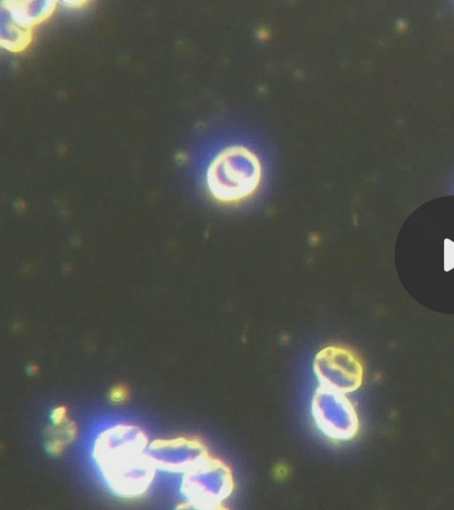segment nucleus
<instances>
[{
	"label": "nucleus",
	"mask_w": 454,
	"mask_h": 510,
	"mask_svg": "<svg viewBox=\"0 0 454 510\" xmlns=\"http://www.w3.org/2000/svg\"><path fill=\"white\" fill-rule=\"evenodd\" d=\"M263 169L259 156L249 147L232 145L220 150L206 171V185L218 203L236 205L259 189Z\"/></svg>",
	"instance_id": "obj_1"
},
{
	"label": "nucleus",
	"mask_w": 454,
	"mask_h": 510,
	"mask_svg": "<svg viewBox=\"0 0 454 510\" xmlns=\"http://www.w3.org/2000/svg\"><path fill=\"white\" fill-rule=\"evenodd\" d=\"M317 429L334 442L350 441L359 431V419L348 394L319 386L311 402Z\"/></svg>",
	"instance_id": "obj_2"
},
{
	"label": "nucleus",
	"mask_w": 454,
	"mask_h": 510,
	"mask_svg": "<svg viewBox=\"0 0 454 510\" xmlns=\"http://www.w3.org/2000/svg\"><path fill=\"white\" fill-rule=\"evenodd\" d=\"M313 369L319 386L344 394L359 388L364 367L356 354L340 344H329L315 356Z\"/></svg>",
	"instance_id": "obj_3"
},
{
	"label": "nucleus",
	"mask_w": 454,
	"mask_h": 510,
	"mask_svg": "<svg viewBox=\"0 0 454 510\" xmlns=\"http://www.w3.org/2000/svg\"><path fill=\"white\" fill-rule=\"evenodd\" d=\"M234 480L231 468L209 455L186 471L184 490L196 503L219 505L232 493Z\"/></svg>",
	"instance_id": "obj_4"
},
{
	"label": "nucleus",
	"mask_w": 454,
	"mask_h": 510,
	"mask_svg": "<svg viewBox=\"0 0 454 510\" xmlns=\"http://www.w3.org/2000/svg\"><path fill=\"white\" fill-rule=\"evenodd\" d=\"M145 456L156 465L186 472L206 459L208 453L200 441L180 437L151 443L145 448Z\"/></svg>",
	"instance_id": "obj_5"
},
{
	"label": "nucleus",
	"mask_w": 454,
	"mask_h": 510,
	"mask_svg": "<svg viewBox=\"0 0 454 510\" xmlns=\"http://www.w3.org/2000/svg\"><path fill=\"white\" fill-rule=\"evenodd\" d=\"M56 4V1H3L1 3V6L19 24L31 29L51 17Z\"/></svg>",
	"instance_id": "obj_6"
},
{
	"label": "nucleus",
	"mask_w": 454,
	"mask_h": 510,
	"mask_svg": "<svg viewBox=\"0 0 454 510\" xmlns=\"http://www.w3.org/2000/svg\"><path fill=\"white\" fill-rule=\"evenodd\" d=\"M32 30L19 24L1 7L0 44L3 48L12 52L25 51L32 42Z\"/></svg>",
	"instance_id": "obj_7"
},
{
	"label": "nucleus",
	"mask_w": 454,
	"mask_h": 510,
	"mask_svg": "<svg viewBox=\"0 0 454 510\" xmlns=\"http://www.w3.org/2000/svg\"><path fill=\"white\" fill-rule=\"evenodd\" d=\"M109 398L114 403H120L126 398V391L121 387L114 388L110 392Z\"/></svg>",
	"instance_id": "obj_8"
}]
</instances>
